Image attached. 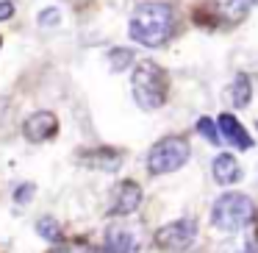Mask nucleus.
<instances>
[{
  "label": "nucleus",
  "mask_w": 258,
  "mask_h": 253,
  "mask_svg": "<svg viewBox=\"0 0 258 253\" xmlns=\"http://www.w3.org/2000/svg\"><path fill=\"white\" fill-rule=\"evenodd\" d=\"M175 31V12L169 3L153 0V3H142L131 17V39L139 42L145 47H161L164 42L172 36Z\"/></svg>",
  "instance_id": "obj_1"
},
{
  "label": "nucleus",
  "mask_w": 258,
  "mask_h": 253,
  "mask_svg": "<svg viewBox=\"0 0 258 253\" xmlns=\"http://www.w3.org/2000/svg\"><path fill=\"white\" fill-rule=\"evenodd\" d=\"M219 139H225L228 145H233L236 150H250L252 147V136L247 134V128L233 117V114H222L219 117Z\"/></svg>",
  "instance_id": "obj_8"
},
{
  "label": "nucleus",
  "mask_w": 258,
  "mask_h": 253,
  "mask_svg": "<svg viewBox=\"0 0 258 253\" xmlns=\"http://www.w3.org/2000/svg\"><path fill=\"white\" fill-rule=\"evenodd\" d=\"M197 236V223L195 220H175V223H167L156 231V245L161 250H169V253H183L191 247Z\"/></svg>",
  "instance_id": "obj_5"
},
{
  "label": "nucleus",
  "mask_w": 258,
  "mask_h": 253,
  "mask_svg": "<svg viewBox=\"0 0 258 253\" xmlns=\"http://www.w3.org/2000/svg\"><path fill=\"white\" fill-rule=\"evenodd\" d=\"M134 97L145 112H156L164 100H167V75L161 73V67H156L153 62H142L134 70Z\"/></svg>",
  "instance_id": "obj_3"
},
{
  "label": "nucleus",
  "mask_w": 258,
  "mask_h": 253,
  "mask_svg": "<svg viewBox=\"0 0 258 253\" xmlns=\"http://www.w3.org/2000/svg\"><path fill=\"white\" fill-rule=\"evenodd\" d=\"M219 253H258V239L250 234H241L239 239L228 242V247H222Z\"/></svg>",
  "instance_id": "obj_14"
},
{
  "label": "nucleus",
  "mask_w": 258,
  "mask_h": 253,
  "mask_svg": "<svg viewBox=\"0 0 258 253\" xmlns=\"http://www.w3.org/2000/svg\"><path fill=\"white\" fill-rule=\"evenodd\" d=\"M108 64H111L114 73H119V70H125V67L134 64V53L131 50H111L108 53Z\"/></svg>",
  "instance_id": "obj_16"
},
{
  "label": "nucleus",
  "mask_w": 258,
  "mask_h": 253,
  "mask_svg": "<svg viewBox=\"0 0 258 253\" xmlns=\"http://www.w3.org/2000/svg\"><path fill=\"white\" fill-rule=\"evenodd\" d=\"M197 131H200V134L206 136V139L211 142V145H219V142H222V139H219V131H217V125H214L208 117H200V120H197Z\"/></svg>",
  "instance_id": "obj_17"
},
{
  "label": "nucleus",
  "mask_w": 258,
  "mask_h": 253,
  "mask_svg": "<svg viewBox=\"0 0 258 253\" xmlns=\"http://www.w3.org/2000/svg\"><path fill=\"white\" fill-rule=\"evenodd\" d=\"M47 253H89L84 245H58V247H53V250H47Z\"/></svg>",
  "instance_id": "obj_20"
},
{
  "label": "nucleus",
  "mask_w": 258,
  "mask_h": 253,
  "mask_svg": "<svg viewBox=\"0 0 258 253\" xmlns=\"http://www.w3.org/2000/svg\"><path fill=\"white\" fill-rule=\"evenodd\" d=\"M230 97H233V106L236 109H244L250 106V97H252V84L247 75H236L233 84H230Z\"/></svg>",
  "instance_id": "obj_13"
},
{
  "label": "nucleus",
  "mask_w": 258,
  "mask_h": 253,
  "mask_svg": "<svg viewBox=\"0 0 258 253\" xmlns=\"http://www.w3.org/2000/svg\"><path fill=\"white\" fill-rule=\"evenodd\" d=\"M211 3L225 23H241L252 9V0H211Z\"/></svg>",
  "instance_id": "obj_12"
},
{
  "label": "nucleus",
  "mask_w": 258,
  "mask_h": 253,
  "mask_svg": "<svg viewBox=\"0 0 258 253\" xmlns=\"http://www.w3.org/2000/svg\"><path fill=\"white\" fill-rule=\"evenodd\" d=\"M34 189H36L34 184H23V186H17V192H14V200H17L20 206H23V203H28L31 197H34Z\"/></svg>",
  "instance_id": "obj_19"
},
{
  "label": "nucleus",
  "mask_w": 258,
  "mask_h": 253,
  "mask_svg": "<svg viewBox=\"0 0 258 253\" xmlns=\"http://www.w3.org/2000/svg\"><path fill=\"white\" fill-rule=\"evenodd\" d=\"M211 173H214V181H217V184H222V186L236 184V181L241 178V167H239V162H236L233 156H228V153H222V156L214 159Z\"/></svg>",
  "instance_id": "obj_11"
},
{
  "label": "nucleus",
  "mask_w": 258,
  "mask_h": 253,
  "mask_svg": "<svg viewBox=\"0 0 258 253\" xmlns=\"http://www.w3.org/2000/svg\"><path fill=\"white\" fill-rule=\"evenodd\" d=\"M252 3H258V0H252Z\"/></svg>",
  "instance_id": "obj_23"
},
{
  "label": "nucleus",
  "mask_w": 258,
  "mask_h": 253,
  "mask_svg": "<svg viewBox=\"0 0 258 253\" xmlns=\"http://www.w3.org/2000/svg\"><path fill=\"white\" fill-rule=\"evenodd\" d=\"M139 203H142V186L136 181H119L111 192V209L108 212L114 217H128L139 209Z\"/></svg>",
  "instance_id": "obj_6"
},
{
  "label": "nucleus",
  "mask_w": 258,
  "mask_h": 253,
  "mask_svg": "<svg viewBox=\"0 0 258 253\" xmlns=\"http://www.w3.org/2000/svg\"><path fill=\"white\" fill-rule=\"evenodd\" d=\"M36 231H39V236H42V239H47V242H58V239H61V228H58V223L53 217H42L39 223H36Z\"/></svg>",
  "instance_id": "obj_15"
},
{
  "label": "nucleus",
  "mask_w": 258,
  "mask_h": 253,
  "mask_svg": "<svg viewBox=\"0 0 258 253\" xmlns=\"http://www.w3.org/2000/svg\"><path fill=\"white\" fill-rule=\"evenodd\" d=\"M58 20H61L58 9H45V12L39 14V25H42V28H50V25H58Z\"/></svg>",
  "instance_id": "obj_18"
},
{
  "label": "nucleus",
  "mask_w": 258,
  "mask_h": 253,
  "mask_svg": "<svg viewBox=\"0 0 258 253\" xmlns=\"http://www.w3.org/2000/svg\"><path fill=\"white\" fill-rule=\"evenodd\" d=\"M255 217V203L241 192H228L222 195L211 209V223L219 231H241Z\"/></svg>",
  "instance_id": "obj_2"
},
{
  "label": "nucleus",
  "mask_w": 258,
  "mask_h": 253,
  "mask_svg": "<svg viewBox=\"0 0 258 253\" xmlns=\"http://www.w3.org/2000/svg\"><path fill=\"white\" fill-rule=\"evenodd\" d=\"M9 117V100L6 97H0V125H3V120Z\"/></svg>",
  "instance_id": "obj_22"
},
{
  "label": "nucleus",
  "mask_w": 258,
  "mask_h": 253,
  "mask_svg": "<svg viewBox=\"0 0 258 253\" xmlns=\"http://www.w3.org/2000/svg\"><path fill=\"white\" fill-rule=\"evenodd\" d=\"M81 164L86 167H95V170H106V173H114V170L122 164L117 150L111 147H97V150H84L81 153Z\"/></svg>",
  "instance_id": "obj_10"
},
{
  "label": "nucleus",
  "mask_w": 258,
  "mask_h": 253,
  "mask_svg": "<svg viewBox=\"0 0 258 253\" xmlns=\"http://www.w3.org/2000/svg\"><path fill=\"white\" fill-rule=\"evenodd\" d=\"M12 14H14V3H12V0H0V20L6 23Z\"/></svg>",
  "instance_id": "obj_21"
},
{
  "label": "nucleus",
  "mask_w": 258,
  "mask_h": 253,
  "mask_svg": "<svg viewBox=\"0 0 258 253\" xmlns=\"http://www.w3.org/2000/svg\"><path fill=\"white\" fill-rule=\"evenodd\" d=\"M56 131H58V120L53 112H34L23 125L25 139H31V142H45V139H50Z\"/></svg>",
  "instance_id": "obj_7"
},
{
  "label": "nucleus",
  "mask_w": 258,
  "mask_h": 253,
  "mask_svg": "<svg viewBox=\"0 0 258 253\" xmlns=\"http://www.w3.org/2000/svg\"><path fill=\"white\" fill-rule=\"evenodd\" d=\"M106 253H134L139 247V236L128 225H111L106 231Z\"/></svg>",
  "instance_id": "obj_9"
},
{
  "label": "nucleus",
  "mask_w": 258,
  "mask_h": 253,
  "mask_svg": "<svg viewBox=\"0 0 258 253\" xmlns=\"http://www.w3.org/2000/svg\"><path fill=\"white\" fill-rule=\"evenodd\" d=\"M186 162H189V142L183 136H164L153 145L147 156V170L153 175H167L180 170Z\"/></svg>",
  "instance_id": "obj_4"
}]
</instances>
